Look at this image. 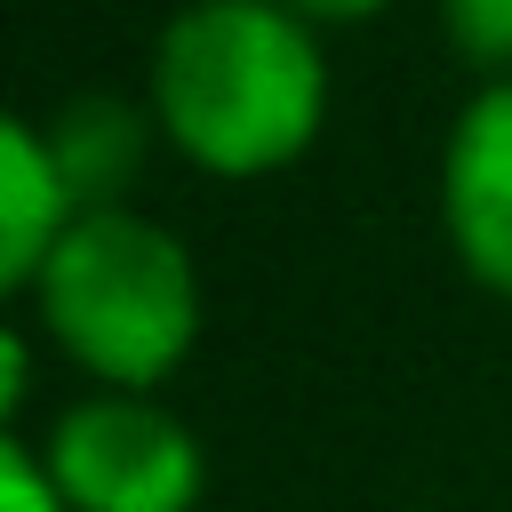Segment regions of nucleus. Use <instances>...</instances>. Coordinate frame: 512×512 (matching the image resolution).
<instances>
[{
  "mask_svg": "<svg viewBox=\"0 0 512 512\" xmlns=\"http://www.w3.org/2000/svg\"><path fill=\"white\" fill-rule=\"evenodd\" d=\"M152 112L216 176L288 168L328 112V64L312 16L288 0H200L160 32Z\"/></svg>",
  "mask_w": 512,
  "mask_h": 512,
  "instance_id": "f257e3e1",
  "label": "nucleus"
},
{
  "mask_svg": "<svg viewBox=\"0 0 512 512\" xmlns=\"http://www.w3.org/2000/svg\"><path fill=\"white\" fill-rule=\"evenodd\" d=\"M32 304L48 336L104 384H160L200 336V280L176 232L136 208H80L48 248Z\"/></svg>",
  "mask_w": 512,
  "mask_h": 512,
  "instance_id": "f03ea898",
  "label": "nucleus"
},
{
  "mask_svg": "<svg viewBox=\"0 0 512 512\" xmlns=\"http://www.w3.org/2000/svg\"><path fill=\"white\" fill-rule=\"evenodd\" d=\"M48 472L72 512H192L200 440L144 392H104L56 416Z\"/></svg>",
  "mask_w": 512,
  "mask_h": 512,
  "instance_id": "7ed1b4c3",
  "label": "nucleus"
},
{
  "mask_svg": "<svg viewBox=\"0 0 512 512\" xmlns=\"http://www.w3.org/2000/svg\"><path fill=\"white\" fill-rule=\"evenodd\" d=\"M440 208H448L456 256L512 296V72L464 104L440 168Z\"/></svg>",
  "mask_w": 512,
  "mask_h": 512,
  "instance_id": "20e7f679",
  "label": "nucleus"
},
{
  "mask_svg": "<svg viewBox=\"0 0 512 512\" xmlns=\"http://www.w3.org/2000/svg\"><path fill=\"white\" fill-rule=\"evenodd\" d=\"M72 216L80 192L64 184L40 120H0V288H32Z\"/></svg>",
  "mask_w": 512,
  "mask_h": 512,
  "instance_id": "39448f33",
  "label": "nucleus"
},
{
  "mask_svg": "<svg viewBox=\"0 0 512 512\" xmlns=\"http://www.w3.org/2000/svg\"><path fill=\"white\" fill-rule=\"evenodd\" d=\"M40 136H48L56 168H64V184L80 192V208H112L120 176H128L136 152H144V120H136L128 104H112V96H80V104H64L56 128H40Z\"/></svg>",
  "mask_w": 512,
  "mask_h": 512,
  "instance_id": "423d86ee",
  "label": "nucleus"
},
{
  "mask_svg": "<svg viewBox=\"0 0 512 512\" xmlns=\"http://www.w3.org/2000/svg\"><path fill=\"white\" fill-rule=\"evenodd\" d=\"M440 24L472 64L512 72V0H440Z\"/></svg>",
  "mask_w": 512,
  "mask_h": 512,
  "instance_id": "0eeeda50",
  "label": "nucleus"
},
{
  "mask_svg": "<svg viewBox=\"0 0 512 512\" xmlns=\"http://www.w3.org/2000/svg\"><path fill=\"white\" fill-rule=\"evenodd\" d=\"M0 512H72L48 456H32L24 440H0Z\"/></svg>",
  "mask_w": 512,
  "mask_h": 512,
  "instance_id": "6e6552de",
  "label": "nucleus"
},
{
  "mask_svg": "<svg viewBox=\"0 0 512 512\" xmlns=\"http://www.w3.org/2000/svg\"><path fill=\"white\" fill-rule=\"evenodd\" d=\"M296 16H312V24H352V16H376L384 0H288Z\"/></svg>",
  "mask_w": 512,
  "mask_h": 512,
  "instance_id": "1a4fd4ad",
  "label": "nucleus"
}]
</instances>
